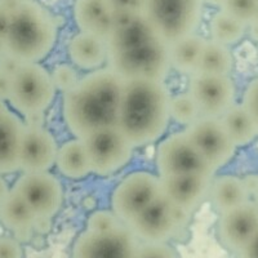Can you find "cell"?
Returning <instances> with one entry per match:
<instances>
[{"label":"cell","instance_id":"29","mask_svg":"<svg viewBox=\"0 0 258 258\" xmlns=\"http://www.w3.org/2000/svg\"><path fill=\"white\" fill-rule=\"evenodd\" d=\"M123 223L111 209H97L92 212L85 222V231L107 232L120 227Z\"/></svg>","mask_w":258,"mask_h":258},{"label":"cell","instance_id":"32","mask_svg":"<svg viewBox=\"0 0 258 258\" xmlns=\"http://www.w3.org/2000/svg\"><path fill=\"white\" fill-rule=\"evenodd\" d=\"M135 258H178L169 243H140Z\"/></svg>","mask_w":258,"mask_h":258},{"label":"cell","instance_id":"12","mask_svg":"<svg viewBox=\"0 0 258 258\" xmlns=\"http://www.w3.org/2000/svg\"><path fill=\"white\" fill-rule=\"evenodd\" d=\"M183 132L208 161L214 173L229 164L236 154V146L218 117L200 116Z\"/></svg>","mask_w":258,"mask_h":258},{"label":"cell","instance_id":"22","mask_svg":"<svg viewBox=\"0 0 258 258\" xmlns=\"http://www.w3.org/2000/svg\"><path fill=\"white\" fill-rule=\"evenodd\" d=\"M208 199L218 214L241 206L249 199L245 181L235 174H214L209 186Z\"/></svg>","mask_w":258,"mask_h":258},{"label":"cell","instance_id":"19","mask_svg":"<svg viewBox=\"0 0 258 258\" xmlns=\"http://www.w3.org/2000/svg\"><path fill=\"white\" fill-rule=\"evenodd\" d=\"M73 17L79 31L106 39L114 27L115 11L109 0H75Z\"/></svg>","mask_w":258,"mask_h":258},{"label":"cell","instance_id":"18","mask_svg":"<svg viewBox=\"0 0 258 258\" xmlns=\"http://www.w3.org/2000/svg\"><path fill=\"white\" fill-rule=\"evenodd\" d=\"M68 54L70 63L78 70L93 73L107 68L109 47L106 39L79 31L69 41Z\"/></svg>","mask_w":258,"mask_h":258},{"label":"cell","instance_id":"35","mask_svg":"<svg viewBox=\"0 0 258 258\" xmlns=\"http://www.w3.org/2000/svg\"><path fill=\"white\" fill-rule=\"evenodd\" d=\"M115 12L142 13L145 0H109Z\"/></svg>","mask_w":258,"mask_h":258},{"label":"cell","instance_id":"41","mask_svg":"<svg viewBox=\"0 0 258 258\" xmlns=\"http://www.w3.org/2000/svg\"><path fill=\"white\" fill-rule=\"evenodd\" d=\"M11 190H12V188L9 187V183L7 182V179L0 174V203L6 199V197L11 192Z\"/></svg>","mask_w":258,"mask_h":258},{"label":"cell","instance_id":"1","mask_svg":"<svg viewBox=\"0 0 258 258\" xmlns=\"http://www.w3.org/2000/svg\"><path fill=\"white\" fill-rule=\"evenodd\" d=\"M124 80L109 68L87 73L62 94V119L75 138L116 126Z\"/></svg>","mask_w":258,"mask_h":258},{"label":"cell","instance_id":"37","mask_svg":"<svg viewBox=\"0 0 258 258\" xmlns=\"http://www.w3.org/2000/svg\"><path fill=\"white\" fill-rule=\"evenodd\" d=\"M238 258H258V231L239 253Z\"/></svg>","mask_w":258,"mask_h":258},{"label":"cell","instance_id":"44","mask_svg":"<svg viewBox=\"0 0 258 258\" xmlns=\"http://www.w3.org/2000/svg\"><path fill=\"white\" fill-rule=\"evenodd\" d=\"M4 54H7L6 45H4V40H2V39H0V58H2Z\"/></svg>","mask_w":258,"mask_h":258},{"label":"cell","instance_id":"11","mask_svg":"<svg viewBox=\"0 0 258 258\" xmlns=\"http://www.w3.org/2000/svg\"><path fill=\"white\" fill-rule=\"evenodd\" d=\"M12 190L20 194L36 217L53 218L62 209L64 190L61 179L49 172L22 173Z\"/></svg>","mask_w":258,"mask_h":258},{"label":"cell","instance_id":"13","mask_svg":"<svg viewBox=\"0 0 258 258\" xmlns=\"http://www.w3.org/2000/svg\"><path fill=\"white\" fill-rule=\"evenodd\" d=\"M187 92L197 103L200 115L220 119L236 103V84L231 75L194 74Z\"/></svg>","mask_w":258,"mask_h":258},{"label":"cell","instance_id":"26","mask_svg":"<svg viewBox=\"0 0 258 258\" xmlns=\"http://www.w3.org/2000/svg\"><path fill=\"white\" fill-rule=\"evenodd\" d=\"M220 119L236 149L248 146L258 137L252 119L241 103H235Z\"/></svg>","mask_w":258,"mask_h":258},{"label":"cell","instance_id":"10","mask_svg":"<svg viewBox=\"0 0 258 258\" xmlns=\"http://www.w3.org/2000/svg\"><path fill=\"white\" fill-rule=\"evenodd\" d=\"M160 195L158 174L149 170H135L117 182L111 192L110 206L120 222L126 225Z\"/></svg>","mask_w":258,"mask_h":258},{"label":"cell","instance_id":"20","mask_svg":"<svg viewBox=\"0 0 258 258\" xmlns=\"http://www.w3.org/2000/svg\"><path fill=\"white\" fill-rule=\"evenodd\" d=\"M24 119L9 110L0 123V174L20 170L21 150L24 140Z\"/></svg>","mask_w":258,"mask_h":258},{"label":"cell","instance_id":"39","mask_svg":"<svg viewBox=\"0 0 258 258\" xmlns=\"http://www.w3.org/2000/svg\"><path fill=\"white\" fill-rule=\"evenodd\" d=\"M11 91V75L0 71V101L7 102Z\"/></svg>","mask_w":258,"mask_h":258},{"label":"cell","instance_id":"27","mask_svg":"<svg viewBox=\"0 0 258 258\" xmlns=\"http://www.w3.org/2000/svg\"><path fill=\"white\" fill-rule=\"evenodd\" d=\"M234 62L231 48L220 44L212 39H206L197 74L230 75L234 70Z\"/></svg>","mask_w":258,"mask_h":258},{"label":"cell","instance_id":"9","mask_svg":"<svg viewBox=\"0 0 258 258\" xmlns=\"http://www.w3.org/2000/svg\"><path fill=\"white\" fill-rule=\"evenodd\" d=\"M155 167L160 178L190 174L212 178L216 174L183 131L161 138L155 151Z\"/></svg>","mask_w":258,"mask_h":258},{"label":"cell","instance_id":"17","mask_svg":"<svg viewBox=\"0 0 258 258\" xmlns=\"http://www.w3.org/2000/svg\"><path fill=\"white\" fill-rule=\"evenodd\" d=\"M212 178L198 174L160 178L161 197L176 208L192 214L208 199Z\"/></svg>","mask_w":258,"mask_h":258},{"label":"cell","instance_id":"2","mask_svg":"<svg viewBox=\"0 0 258 258\" xmlns=\"http://www.w3.org/2000/svg\"><path fill=\"white\" fill-rule=\"evenodd\" d=\"M169 88L159 80L124 82L116 126L136 147L160 141L170 124Z\"/></svg>","mask_w":258,"mask_h":258},{"label":"cell","instance_id":"45","mask_svg":"<svg viewBox=\"0 0 258 258\" xmlns=\"http://www.w3.org/2000/svg\"><path fill=\"white\" fill-rule=\"evenodd\" d=\"M6 3L9 4H16V3H22V2H31V0H3Z\"/></svg>","mask_w":258,"mask_h":258},{"label":"cell","instance_id":"46","mask_svg":"<svg viewBox=\"0 0 258 258\" xmlns=\"http://www.w3.org/2000/svg\"><path fill=\"white\" fill-rule=\"evenodd\" d=\"M254 194H255V200H254V202L258 204V178H257V182H255V186H254Z\"/></svg>","mask_w":258,"mask_h":258},{"label":"cell","instance_id":"33","mask_svg":"<svg viewBox=\"0 0 258 258\" xmlns=\"http://www.w3.org/2000/svg\"><path fill=\"white\" fill-rule=\"evenodd\" d=\"M241 105L248 112L249 117L252 119L253 125L255 128V132L258 136V77L250 80L246 85L245 91L243 93V100Z\"/></svg>","mask_w":258,"mask_h":258},{"label":"cell","instance_id":"16","mask_svg":"<svg viewBox=\"0 0 258 258\" xmlns=\"http://www.w3.org/2000/svg\"><path fill=\"white\" fill-rule=\"evenodd\" d=\"M57 151L58 144L56 136L49 129L25 125L20 170L22 173L49 172L56 164Z\"/></svg>","mask_w":258,"mask_h":258},{"label":"cell","instance_id":"38","mask_svg":"<svg viewBox=\"0 0 258 258\" xmlns=\"http://www.w3.org/2000/svg\"><path fill=\"white\" fill-rule=\"evenodd\" d=\"M18 66H20V62L13 58V57L8 56V54H4L0 58V71H3V73L8 74V75H12L17 70Z\"/></svg>","mask_w":258,"mask_h":258},{"label":"cell","instance_id":"36","mask_svg":"<svg viewBox=\"0 0 258 258\" xmlns=\"http://www.w3.org/2000/svg\"><path fill=\"white\" fill-rule=\"evenodd\" d=\"M11 7L12 4L0 0V39L2 40H4V36L8 31L9 20H11Z\"/></svg>","mask_w":258,"mask_h":258},{"label":"cell","instance_id":"8","mask_svg":"<svg viewBox=\"0 0 258 258\" xmlns=\"http://www.w3.org/2000/svg\"><path fill=\"white\" fill-rule=\"evenodd\" d=\"M82 141L94 176H114L133 159L135 146L117 126L98 129Z\"/></svg>","mask_w":258,"mask_h":258},{"label":"cell","instance_id":"6","mask_svg":"<svg viewBox=\"0 0 258 258\" xmlns=\"http://www.w3.org/2000/svg\"><path fill=\"white\" fill-rule=\"evenodd\" d=\"M57 89L50 73L41 63H20L11 75L9 105L16 114L27 116L31 114H45L53 105Z\"/></svg>","mask_w":258,"mask_h":258},{"label":"cell","instance_id":"31","mask_svg":"<svg viewBox=\"0 0 258 258\" xmlns=\"http://www.w3.org/2000/svg\"><path fill=\"white\" fill-rule=\"evenodd\" d=\"M50 77H52L53 84L56 87L57 92H61L62 94L73 89L80 79L78 69L68 62H61L56 64L54 69L50 71Z\"/></svg>","mask_w":258,"mask_h":258},{"label":"cell","instance_id":"28","mask_svg":"<svg viewBox=\"0 0 258 258\" xmlns=\"http://www.w3.org/2000/svg\"><path fill=\"white\" fill-rule=\"evenodd\" d=\"M169 114L170 121H174L178 125L183 126V129L195 123L202 116L197 103L187 91L172 94L169 103Z\"/></svg>","mask_w":258,"mask_h":258},{"label":"cell","instance_id":"42","mask_svg":"<svg viewBox=\"0 0 258 258\" xmlns=\"http://www.w3.org/2000/svg\"><path fill=\"white\" fill-rule=\"evenodd\" d=\"M8 111H9V109H8V107H7L6 102H2V101H0V123H2V120H3V117L6 116V114Z\"/></svg>","mask_w":258,"mask_h":258},{"label":"cell","instance_id":"24","mask_svg":"<svg viewBox=\"0 0 258 258\" xmlns=\"http://www.w3.org/2000/svg\"><path fill=\"white\" fill-rule=\"evenodd\" d=\"M206 38L195 32L169 44L170 68L179 75L192 77L197 74Z\"/></svg>","mask_w":258,"mask_h":258},{"label":"cell","instance_id":"5","mask_svg":"<svg viewBox=\"0 0 258 258\" xmlns=\"http://www.w3.org/2000/svg\"><path fill=\"white\" fill-rule=\"evenodd\" d=\"M107 68L124 82L137 79L165 82L172 71L169 44L158 36L128 49L110 53Z\"/></svg>","mask_w":258,"mask_h":258},{"label":"cell","instance_id":"23","mask_svg":"<svg viewBox=\"0 0 258 258\" xmlns=\"http://www.w3.org/2000/svg\"><path fill=\"white\" fill-rule=\"evenodd\" d=\"M54 167L61 176L71 181H82L91 176L89 161L80 138H70L59 145Z\"/></svg>","mask_w":258,"mask_h":258},{"label":"cell","instance_id":"7","mask_svg":"<svg viewBox=\"0 0 258 258\" xmlns=\"http://www.w3.org/2000/svg\"><path fill=\"white\" fill-rule=\"evenodd\" d=\"M191 216L160 195L125 226L138 243H169L186 230Z\"/></svg>","mask_w":258,"mask_h":258},{"label":"cell","instance_id":"43","mask_svg":"<svg viewBox=\"0 0 258 258\" xmlns=\"http://www.w3.org/2000/svg\"><path fill=\"white\" fill-rule=\"evenodd\" d=\"M203 2H204V4H209V6L218 7V8H221L225 0H203Z\"/></svg>","mask_w":258,"mask_h":258},{"label":"cell","instance_id":"34","mask_svg":"<svg viewBox=\"0 0 258 258\" xmlns=\"http://www.w3.org/2000/svg\"><path fill=\"white\" fill-rule=\"evenodd\" d=\"M24 250L15 236H0V258H22Z\"/></svg>","mask_w":258,"mask_h":258},{"label":"cell","instance_id":"3","mask_svg":"<svg viewBox=\"0 0 258 258\" xmlns=\"http://www.w3.org/2000/svg\"><path fill=\"white\" fill-rule=\"evenodd\" d=\"M58 32L56 16L38 0L12 4L6 52L20 63H40L56 47Z\"/></svg>","mask_w":258,"mask_h":258},{"label":"cell","instance_id":"4","mask_svg":"<svg viewBox=\"0 0 258 258\" xmlns=\"http://www.w3.org/2000/svg\"><path fill=\"white\" fill-rule=\"evenodd\" d=\"M204 6L203 0H145L142 15L156 35L170 44L198 32Z\"/></svg>","mask_w":258,"mask_h":258},{"label":"cell","instance_id":"21","mask_svg":"<svg viewBox=\"0 0 258 258\" xmlns=\"http://www.w3.org/2000/svg\"><path fill=\"white\" fill-rule=\"evenodd\" d=\"M36 218L29 204L15 190H11L6 199L0 203V223L12 231L20 243L29 241L32 238Z\"/></svg>","mask_w":258,"mask_h":258},{"label":"cell","instance_id":"40","mask_svg":"<svg viewBox=\"0 0 258 258\" xmlns=\"http://www.w3.org/2000/svg\"><path fill=\"white\" fill-rule=\"evenodd\" d=\"M52 220L53 218H45V217H38L35 223H34V232H39V234H47L52 229Z\"/></svg>","mask_w":258,"mask_h":258},{"label":"cell","instance_id":"30","mask_svg":"<svg viewBox=\"0 0 258 258\" xmlns=\"http://www.w3.org/2000/svg\"><path fill=\"white\" fill-rule=\"evenodd\" d=\"M221 9L248 26L258 15V0H225Z\"/></svg>","mask_w":258,"mask_h":258},{"label":"cell","instance_id":"14","mask_svg":"<svg viewBox=\"0 0 258 258\" xmlns=\"http://www.w3.org/2000/svg\"><path fill=\"white\" fill-rule=\"evenodd\" d=\"M138 244L125 225L107 232L84 231L74 243L71 258H135Z\"/></svg>","mask_w":258,"mask_h":258},{"label":"cell","instance_id":"25","mask_svg":"<svg viewBox=\"0 0 258 258\" xmlns=\"http://www.w3.org/2000/svg\"><path fill=\"white\" fill-rule=\"evenodd\" d=\"M208 32L209 39L231 48L243 40L248 32V26L220 8L209 20Z\"/></svg>","mask_w":258,"mask_h":258},{"label":"cell","instance_id":"15","mask_svg":"<svg viewBox=\"0 0 258 258\" xmlns=\"http://www.w3.org/2000/svg\"><path fill=\"white\" fill-rule=\"evenodd\" d=\"M258 231V204L248 200L241 206L218 214L217 236L230 252L239 254Z\"/></svg>","mask_w":258,"mask_h":258}]
</instances>
